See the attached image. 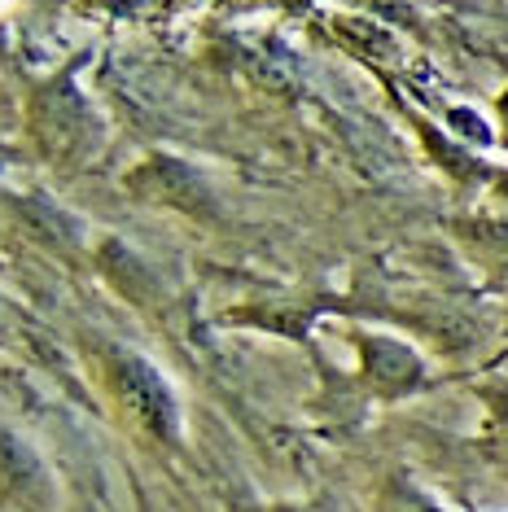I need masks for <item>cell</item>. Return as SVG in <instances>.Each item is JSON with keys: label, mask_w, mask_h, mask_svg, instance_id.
Wrapping results in <instances>:
<instances>
[{"label": "cell", "mask_w": 508, "mask_h": 512, "mask_svg": "<svg viewBox=\"0 0 508 512\" xmlns=\"http://www.w3.org/2000/svg\"><path fill=\"white\" fill-rule=\"evenodd\" d=\"M18 5V0H0V14H9V9H14Z\"/></svg>", "instance_id": "cell-1"}]
</instances>
